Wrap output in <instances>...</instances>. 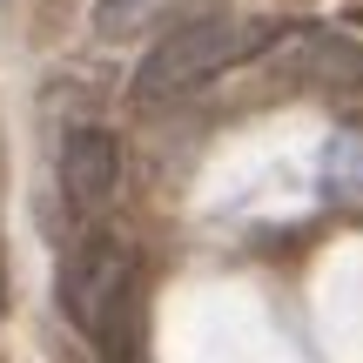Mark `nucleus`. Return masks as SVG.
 Masks as SVG:
<instances>
[{"label":"nucleus","mask_w":363,"mask_h":363,"mask_svg":"<svg viewBox=\"0 0 363 363\" xmlns=\"http://www.w3.org/2000/svg\"><path fill=\"white\" fill-rule=\"evenodd\" d=\"M269 48V27L249 21V13H202V21H182L148 48V61L135 67V101L162 108L175 94H195L202 81L229 74L235 61Z\"/></svg>","instance_id":"nucleus-1"},{"label":"nucleus","mask_w":363,"mask_h":363,"mask_svg":"<svg viewBox=\"0 0 363 363\" xmlns=\"http://www.w3.org/2000/svg\"><path fill=\"white\" fill-rule=\"evenodd\" d=\"M61 316L94 343L108 363H121L128 350V303H135V249L121 235H81L61 262Z\"/></svg>","instance_id":"nucleus-2"},{"label":"nucleus","mask_w":363,"mask_h":363,"mask_svg":"<svg viewBox=\"0 0 363 363\" xmlns=\"http://www.w3.org/2000/svg\"><path fill=\"white\" fill-rule=\"evenodd\" d=\"M121 182V148L108 128H74L61 142V195L74 208H108Z\"/></svg>","instance_id":"nucleus-3"},{"label":"nucleus","mask_w":363,"mask_h":363,"mask_svg":"<svg viewBox=\"0 0 363 363\" xmlns=\"http://www.w3.org/2000/svg\"><path fill=\"white\" fill-rule=\"evenodd\" d=\"M155 7H162V0H101L94 27H101V34H121V27H142V21H148Z\"/></svg>","instance_id":"nucleus-4"}]
</instances>
